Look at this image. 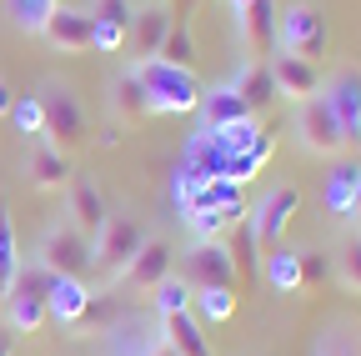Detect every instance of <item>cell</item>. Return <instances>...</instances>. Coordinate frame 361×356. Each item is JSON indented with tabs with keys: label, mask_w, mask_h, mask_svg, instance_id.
Returning <instances> with one entry per match:
<instances>
[{
	"label": "cell",
	"mask_w": 361,
	"mask_h": 356,
	"mask_svg": "<svg viewBox=\"0 0 361 356\" xmlns=\"http://www.w3.org/2000/svg\"><path fill=\"white\" fill-rule=\"evenodd\" d=\"M236 35L246 46V61H266L276 51V0H251L236 16Z\"/></svg>",
	"instance_id": "9a60e30c"
},
{
	"label": "cell",
	"mask_w": 361,
	"mask_h": 356,
	"mask_svg": "<svg viewBox=\"0 0 361 356\" xmlns=\"http://www.w3.org/2000/svg\"><path fill=\"white\" fill-rule=\"evenodd\" d=\"M271 151H276V136H261L251 151L231 156V166H226V181H231V186H246V181H256V176H261V166L271 161Z\"/></svg>",
	"instance_id": "e575fe53"
},
{
	"label": "cell",
	"mask_w": 361,
	"mask_h": 356,
	"mask_svg": "<svg viewBox=\"0 0 361 356\" xmlns=\"http://www.w3.org/2000/svg\"><path fill=\"white\" fill-rule=\"evenodd\" d=\"M326 16L316 0H291L286 11H276V51L281 56H296V61H311V66H322L326 61Z\"/></svg>",
	"instance_id": "7a4b0ae2"
},
{
	"label": "cell",
	"mask_w": 361,
	"mask_h": 356,
	"mask_svg": "<svg viewBox=\"0 0 361 356\" xmlns=\"http://www.w3.org/2000/svg\"><path fill=\"white\" fill-rule=\"evenodd\" d=\"M322 201H326V216H336V226H351L356 201H361V161H336L331 166Z\"/></svg>",
	"instance_id": "e0dca14e"
},
{
	"label": "cell",
	"mask_w": 361,
	"mask_h": 356,
	"mask_svg": "<svg viewBox=\"0 0 361 356\" xmlns=\"http://www.w3.org/2000/svg\"><path fill=\"white\" fill-rule=\"evenodd\" d=\"M296 206H301V191H296V186H271L256 206H246V226H251V236H256L261 251L281 246V236H286V226H291Z\"/></svg>",
	"instance_id": "52a82bcc"
},
{
	"label": "cell",
	"mask_w": 361,
	"mask_h": 356,
	"mask_svg": "<svg viewBox=\"0 0 361 356\" xmlns=\"http://www.w3.org/2000/svg\"><path fill=\"white\" fill-rule=\"evenodd\" d=\"M226 166H231V156H226L216 146V136L201 125V130L186 136V146H180V166L176 171H191V176H201V181H226Z\"/></svg>",
	"instance_id": "ffe728a7"
},
{
	"label": "cell",
	"mask_w": 361,
	"mask_h": 356,
	"mask_svg": "<svg viewBox=\"0 0 361 356\" xmlns=\"http://www.w3.org/2000/svg\"><path fill=\"white\" fill-rule=\"evenodd\" d=\"M291 141H296L301 156H316V161H336L346 151L341 146V130H336V121H331V111H326L322 96L296 101V111H291Z\"/></svg>",
	"instance_id": "277c9868"
},
{
	"label": "cell",
	"mask_w": 361,
	"mask_h": 356,
	"mask_svg": "<svg viewBox=\"0 0 361 356\" xmlns=\"http://www.w3.org/2000/svg\"><path fill=\"white\" fill-rule=\"evenodd\" d=\"M121 317H126V311L116 306L111 291H106V296H101V291H90V301H85V311H80V321H75L71 331H75V336H106Z\"/></svg>",
	"instance_id": "f546056e"
},
{
	"label": "cell",
	"mask_w": 361,
	"mask_h": 356,
	"mask_svg": "<svg viewBox=\"0 0 361 356\" xmlns=\"http://www.w3.org/2000/svg\"><path fill=\"white\" fill-rule=\"evenodd\" d=\"M166 30H171V6H166V0H146V6H135L130 30H126V51L135 56V66L161 56Z\"/></svg>",
	"instance_id": "7c38bea8"
},
{
	"label": "cell",
	"mask_w": 361,
	"mask_h": 356,
	"mask_svg": "<svg viewBox=\"0 0 361 356\" xmlns=\"http://www.w3.org/2000/svg\"><path fill=\"white\" fill-rule=\"evenodd\" d=\"M241 221H246V201H236V206H211V211H191V216H180V226H186L191 241H226Z\"/></svg>",
	"instance_id": "cb8c5ba5"
},
{
	"label": "cell",
	"mask_w": 361,
	"mask_h": 356,
	"mask_svg": "<svg viewBox=\"0 0 361 356\" xmlns=\"http://www.w3.org/2000/svg\"><path fill=\"white\" fill-rule=\"evenodd\" d=\"M35 96H40V111H45V141L61 146L66 156L80 151L90 141V116H85L80 96L71 91V85H61V80H45Z\"/></svg>",
	"instance_id": "3957f363"
},
{
	"label": "cell",
	"mask_w": 361,
	"mask_h": 356,
	"mask_svg": "<svg viewBox=\"0 0 361 356\" xmlns=\"http://www.w3.org/2000/svg\"><path fill=\"white\" fill-rule=\"evenodd\" d=\"M161 321V336L176 356H211V341L201 331V321L191 317V311H180V317H156Z\"/></svg>",
	"instance_id": "4316f807"
},
{
	"label": "cell",
	"mask_w": 361,
	"mask_h": 356,
	"mask_svg": "<svg viewBox=\"0 0 361 356\" xmlns=\"http://www.w3.org/2000/svg\"><path fill=\"white\" fill-rule=\"evenodd\" d=\"M106 111L121 121V125H141L151 111H146V91H141V75H135V66L116 70L111 85H106Z\"/></svg>",
	"instance_id": "44dd1931"
},
{
	"label": "cell",
	"mask_w": 361,
	"mask_h": 356,
	"mask_svg": "<svg viewBox=\"0 0 361 356\" xmlns=\"http://www.w3.org/2000/svg\"><path fill=\"white\" fill-rule=\"evenodd\" d=\"M56 6H61V0H6V20H11L20 35H40Z\"/></svg>",
	"instance_id": "836d02e7"
},
{
	"label": "cell",
	"mask_w": 361,
	"mask_h": 356,
	"mask_svg": "<svg viewBox=\"0 0 361 356\" xmlns=\"http://www.w3.org/2000/svg\"><path fill=\"white\" fill-rule=\"evenodd\" d=\"M191 296H196V291H191L186 281H180L176 271H171L166 281H156V286H151V301H156V317H180V311H191Z\"/></svg>",
	"instance_id": "8d00e7d4"
},
{
	"label": "cell",
	"mask_w": 361,
	"mask_h": 356,
	"mask_svg": "<svg viewBox=\"0 0 361 356\" xmlns=\"http://www.w3.org/2000/svg\"><path fill=\"white\" fill-rule=\"evenodd\" d=\"M141 241H146V231L135 226L130 216H106L101 236L90 241V271H101L106 281H116L126 271V261L141 251Z\"/></svg>",
	"instance_id": "8992f818"
},
{
	"label": "cell",
	"mask_w": 361,
	"mask_h": 356,
	"mask_svg": "<svg viewBox=\"0 0 361 356\" xmlns=\"http://www.w3.org/2000/svg\"><path fill=\"white\" fill-rule=\"evenodd\" d=\"M211 136H216V146H221L226 156H241V151H251V146L266 136V125H261V116H246V121H236V125L211 130Z\"/></svg>",
	"instance_id": "d590c367"
},
{
	"label": "cell",
	"mask_w": 361,
	"mask_h": 356,
	"mask_svg": "<svg viewBox=\"0 0 361 356\" xmlns=\"http://www.w3.org/2000/svg\"><path fill=\"white\" fill-rule=\"evenodd\" d=\"M180 281L191 291H211V286H236V261L226 241H191L186 261H180Z\"/></svg>",
	"instance_id": "9c48e42d"
},
{
	"label": "cell",
	"mask_w": 361,
	"mask_h": 356,
	"mask_svg": "<svg viewBox=\"0 0 361 356\" xmlns=\"http://www.w3.org/2000/svg\"><path fill=\"white\" fill-rule=\"evenodd\" d=\"M251 111H246V101L231 91V85H211V91L201 96V121H206V130H221V125H236V121H246Z\"/></svg>",
	"instance_id": "83f0119b"
},
{
	"label": "cell",
	"mask_w": 361,
	"mask_h": 356,
	"mask_svg": "<svg viewBox=\"0 0 361 356\" xmlns=\"http://www.w3.org/2000/svg\"><path fill=\"white\" fill-rule=\"evenodd\" d=\"M226 246H231V261H236V281H261V246H256L246 221L226 236Z\"/></svg>",
	"instance_id": "d6a6232c"
},
{
	"label": "cell",
	"mask_w": 361,
	"mask_h": 356,
	"mask_svg": "<svg viewBox=\"0 0 361 356\" xmlns=\"http://www.w3.org/2000/svg\"><path fill=\"white\" fill-rule=\"evenodd\" d=\"M226 85H231V91L246 101V111H251V116H261L271 101H276V80H271L266 61H241V66H236V75L226 80Z\"/></svg>",
	"instance_id": "d4e9b609"
},
{
	"label": "cell",
	"mask_w": 361,
	"mask_h": 356,
	"mask_svg": "<svg viewBox=\"0 0 361 356\" xmlns=\"http://www.w3.org/2000/svg\"><path fill=\"white\" fill-rule=\"evenodd\" d=\"M85 301H90V286H85L80 276H56L51 291H45V317H51L61 331H71V326L80 321Z\"/></svg>",
	"instance_id": "603a6c76"
},
{
	"label": "cell",
	"mask_w": 361,
	"mask_h": 356,
	"mask_svg": "<svg viewBox=\"0 0 361 356\" xmlns=\"http://www.w3.org/2000/svg\"><path fill=\"white\" fill-rule=\"evenodd\" d=\"M171 201H176V216H191V211H211V206H236L246 196L231 181H201L191 171H176L171 176Z\"/></svg>",
	"instance_id": "30bf717a"
},
{
	"label": "cell",
	"mask_w": 361,
	"mask_h": 356,
	"mask_svg": "<svg viewBox=\"0 0 361 356\" xmlns=\"http://www.w3.org/2000/svg\"><path fill=\"white\" fill-rule=\"evenodd\" d=\"M326 101L336 130H341V146H361V70H336L322 80V91H316Z\"/></svg>",
	"instance_id": "ba28073f"
},
{
	"label": "cell",
	"mask_w": 361,
	"mask_h": 356,
	"mask_svg": "<svg viewBox=\"0 0 361 356\" xmlns=\"http://www.w3.org/2000/svg\"><path fill=\"white\" fill-rule=\"evenodd\" d=\"M331 281V256L326 251H301V291H316Z\"/></svg>",
	"instance_id": "ab89813d"
},
{
	"label": "cell",
	"mask_w": 361,
	"mask_h": 356,
	"mask_svg": "<svg viewBox=\"0 0 361 356\" xmlns=\"http://www.w3.org/2000/svg\"><path fill=\"white\" fill-rule=\"evenodd\" d=\"M166 351V336H161V321H141V317H121L111 331H106V356H161Z\"/></svg>",
	"instance_id": "2e32d148"
},
{
	"label": "cell",
	"mask_w": 361,
	"mask_h": 356,
	"mask_svg": "<svg viewBox=\"0 0 361 356\" xmlns=\"http://www.w3.org/2000/svg\"><path fill=\"white\" fill-rule=\"evenodd\" d=\"M40 35L51 40L61 56H85V51H90V16H85L80 6H56Z\"/></svg>",
	"instance_id": "d6986e66"
},
{
	"label": "cell",
	"mask_w": 361,
	"mask_h": 356,
	"mask_svg": "<svg viewBox=\"0 0 361 356\" xmlns=\"http://www.w3.org/2000/svg\"><path fill=\"white\" fill-rule=\"evenodd\" d=\"M351 226H356V231H361V201H356V216H351Z\"/></svg>",
	"instance_id": "f6af8a7d"
},
{
	"label": "cell",
	"mask_w": 361,
	"mask_h": 356,
	"mask_svg": "<svg viewBox=\"0 0 361 356\" xmlns=\"http://www.w3.org/2000/svg\"><path fill=\"white\" fill-rule=\"evenodd\" d=\"M266 286L276 291V296H296L301 291V251L271 246L266 251Z\"/></svg>",
	"instance_id": "f1b7e54d"
},
{
	"label": "cell",
	"mask_w": 361,
	"mask_h": 356,
	"mask_svg": "<svg viewBox=\"0 0 361 356\" xmlns=\"http://www.w3.org/2000/svg\"><path fill=\"white\" fill-rule=\"evenodd\" d=\"M6 121H16V130L30 141V136H45V111H40V96H16V106H11V116Z\"/></svg>",
	"instance_id": "f35d334b"
},
{
	"label": "cell",
	"mask_w": 361,
	"mask_h": 356,
	"mask_svg": "<svg viewBox=\"0 0 361 356\" xmlns=\"http://www.w3.org/2000/svg\"><path fill=\"white\" fill-rule=\"evenodd\" d=\"M191 317L206 321V326H226L236 317V286H211V291H196L191 296Z\"/></svg>",
	"instance_id": "4dcf8cb0"
},
{
	"label": "cell",
	"mask_w": 361,
	"mask_h": 356,
	"mask_svg": "<svg viewBox=\"0 0 361 356\" xmlns=\"http://www.w3.org/2000/svg\"><path fill=\"white\" fill-rule=\"evenodd\" d=\"M20 246H16V226H11V206L0 201V301L11 296V286H16V271H20Z\"/></svg>",
	"instance_id": "1f68e13d"
},
{
	"label": "cell",
	"mask_w": 361,
	"mask_h": 356,
	"mask_svg": "<svg viewBox=\"0 0 361 356\" xmlns=\"http://www.w3.org/2000/svg\"><path fill=\"white\" fill-rule=\"evenodd\" d=\"M30 261H40L51 276H80L85 281V271H90V236H80L71 221H56V226H45V236H40Z\"/></svg>",
	"instance_id": "5b68a950"
},
{
	"label": "cell",
	"mask_w": 361,
	"mask_h": 356,
	"mask_svg": "<svg viewBox=\"0 0 361 356\" xmlns=\"http://www.w3.org/2000/svg\"><path fill=\"white\" fill-rule=\"evenodd\" d=\"M96 25H111V30H130V16H135V6L130 0H90V6H80Z\"/></svg>",
	"instance_id": "74e56055"
},
{
	"label": "cell",
	"mask_w": 361,
	"mask_h": 356,
	"mask_svg": "<svg viewBox=\"0 0 361 356\" xmlns=\"http://www.w3.org/2000/svg\"><path fill=\"white\" fill-rule=\"evenodd\" d=\"M356 236H361V231H356Z\"/></svg>",
	"instance_id": "bcb514c9"
},
{
	"label": "cell",
	"mask_w": 361,
	"mask_h": 356,
	"mask_svg": "<svg viewBox=\"0 0 361 356\" xmlns=\"http://www.w3.org/2000/svg\"><path fill=\"white\" fill-rule=\"evenodd\" d=\"M25 176H30V186L35 191H66V181H71V156L61 151V146H51L45 136H30L25 141Z\"/></svg>",
	"instance_id": "5bb4252c"
},
{
	"label": "cell",
	"mask_w": 361,
	"mask_h": 356,
	"mask_svg": "<svg viewBox=\"0 0 361 356\" xmlns=\"http://www.w3.org/2000/svg\"><path fill=\"white\" fill-rule=\"evenodd\" d=\"M106 191L90 181V176H71L66 181V221L80 231V236H90L96 241L101 236V226H106Z\"/></svg>",
	"instance_id": "4fadbf2b"
},
{
	"label": "cell",
	"mask_w": 361,
	"mask_h": 356,
	"mask_svg": "<svg viewBox=\"0 0 361 356\" xmlns=\"http://www.w3.org/2000/svg\"><path fill=\"white\" fill-rule=\"evenodd\" d=\"M311 356H361V317L356 311H336L331 321H322L311 341Z\"/></svg>",
	"instance_id": "7402d4cb"
},
{
	"label": "cell",
	"mask_w": 361,
	"mask_h": 356,
	"mask_svg": "<svg viewBox=\"0 0 361 356\" xmlns=\"http://www.w3.org/2000/svg\"><path fill=\"white\" fill-rule=\"evenodd\" d=\"M176 271V256H171V241L166 236H146L141 251L126 261V271L111 281V286H130V291H151L156 281H166Z\"/></svg>",
	"instance_id": "8fae6325"
},
{
	"label": "cell",
	"mask_w": 361,
	"mask_h": 356,
	"mask_svg": "<svg viewBox=\"0 0 361 356\" xmlns=\"http://www.w3.org/2000/svg\"><path fill=\"white\" fill-rule=\"evenodd\" d=\"M266 70H271V80H276V96L306 101V96H316V91H322V66H311V61H296V56L271 51Z\"/></svg>",
	"instance_id": "ac0fdd59"
},
{
	"label": "cell",
	"mask_w": 361,
	"mask_h": 356,
	"mask_svg": "<svg viewBox=\"0 0 361 356\" xmlns=\"http://www.w3.org/2000/svg\"><path fill=\"white\" fill-rule=\"evenodd\" d=\"M11 351H16V336H11V331H0V356H11Z\"/></svg>",
	"instance_id": "ee69618b"
},
{
	"label": "cell",
	"mask_w": 361,
	"mask_h": 356,
	"mask_svg": "<svg viewBox=\"0 0 361 356\" xmlns=\"http://www.w3.org/2000/svg\"><path fill=\"white\" fill-rule=\"evenodd\" d=\"M0 317H6V331L11 336H35L45 321V296H25V291H11L6 301H0Z\"/></svg>",
	"instance_id": "484cf974"
},
{
	"label": "cell",
	"mask_w": 361,
	"mask_h": 356,
	"mask_svg": "<svg viewBox=\"0 0 361 356\" xmlns=\"http://www.w3.org/2000/svg\"><path fill=\"white\" fill-rule=\"evenodd\" d=\"M221 6H226V16H231V20H236V16H241V11L251 6V0H221Z\"/></svg>",
	"instance_id": "7bdbcfd3"
},
{
	"label": "cell",
	"mask_w": 361,
	"mask_h": 356,
	"mask_svg": "<svg viewBox=\"0 0 361 356\" xmlns=\"http://www.w3.org/2000/svg\"><path fill=\"white\" fill-rule=\"evenodd\" d=\"M16 96H20V91H16V85H11L6 75H0V121H6V116H11V106H16Z\"/></svg>",
	"instance_id": "b9f144b4"
},
{
	"label": "cell",
	"mask_w": 361,
	"mask_h": 356,
	"mask_svg": "<svg viewBox=\"0 0 361 356\" xmlns=\"http://www.w3.org/2000/svg\"><path fill=\"white\" fill-rule=\"evenodd\" d=\"M135 66V61H130ZM141 75V91H146V111L151 116H196L206 85L196 80L191 66H166V61H141L135 66Z\"/></svg>",
	"instance_id": "6da1fadb"
},
{
	"label": "cell",
	"mask_w": 361,
	"mask_h": 356,
	"mask_svg": "<svg viewBox=\"0 0 361 356\" xmlns=\"http://www.w3.org/2000/svg\"><path fill=\"white\" fill-rule=\"evenodd\" d=\"M331 276H336L346 291H356V296H361V236H351V241H346V256L336 261V271H331Z\"/></svg>",
	"instance_id": "60d3db41"
}]
</instances>
